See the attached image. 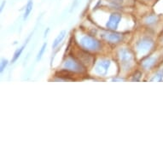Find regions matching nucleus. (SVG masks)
<instances>
[{
  "label": "nucleus",
  "mask_w": 163,
  "mask_h": 163,
  "mask_svg": "<svg viewBox=\"0 0 163 163\" xmlns=\"http://www.w3.org/2000/svg\"><path fill=\"white\" fill-rule=\"evenodd\" d=\"M80 45L83 49L86 50H93L96 51L101 48V44L96 39L91 37V36H85L81 39Z\"/></svg>",
  "instance_id": "nucleus-1"
},
{
  "label": "nucleus",
  "mask_w": 163,
  "mask_h": 163,
  "mask_svg": "<svg viewBox=\"0 0 163 163\" xmlns=\"http://www.w3.org/2000/svg\"><path fill=\"white\" fill-rule=\"evenodd\" d=\"M65 67L67 68V70L74 71V72H83L84 71V67L80 63V62L76 61L74 58L69 57L67 59L65 62Z\"/></svg>",
  "instance_id": "nucleus-2"
},
{
  "label": "nucleus",
  "mask_w": 163,
  "mask_h": 163,
  "mask_svg": "<svg viewBox=\"0 0 163 163\" xmlns=\"http://www.w3.org/2000/svg\"><path fill=\"white\" fill-rule=\"evenodd\" d=\"M120 19H121L120 14H119V13L112 14L110 16V17H109V21H108L107 25H106L107 28L109 29H111V30H115L117 28L119 23H120Z\"/></svg>",
  "instance_id": "nucleus-3"
},
{
  "label": "nucleus",
  "mask_w": 163,
  "mask_h": 163,
  "mask_svg": "<svg viewBox=\"0 0 163 163\" xmlns=\"http://www.w3.org/2000/svg\"><path fill=\"white\" fill-rule=\"evenodd\" d=\"M122 34L116 33H109L106 35V39L109 41L110 43H119L120 40H122Z\"/></svg>",
  "instance_id": "nucleus-4"
},
{
  "label": "nucleus",
  "mask_w": 163,
  "mask_h": 163,
  "mask_svg": "<svg viewBox=\"0 0 163 163\" xmlns=\"http://www.w3.org/2000/svg\"><path fill=\"white\" fill-rule=\"evenodd\" d=\"M152 45H153V43L150 40L147 39V40H143L142 42H140L138 44V50H142V51H147L149 50H150V48L152 47Z\"/></svg>",
  "instance_id": "nucleus-5"
},
{
  "label": "nucleus",
  "mask_w": 163,
  "mask_h": 163,
  "mask_svg": "<svg viewBox=\"0 0 163 163\" xmlns=\"http://www.w3.org/2000/svg\"><path fill=\"white\" fill-rule=\"evenodd\" d=\"M65 34H66V32L65 31H63V32H61V33H59V35L56 38V39L54 40V42H53V45H52V49H56L57 46H58V45L63 41V39H64V37H65Z\"/></svg>",
  "instance_id": "nucleus-6"
},
{
  "label": "nucleus",
  "mask_w": 163,
  "mask_h": 163,
  "mask_svg": "<svg viewBox=\"0 0 163 163\" xmlns=\"http://www.w3.org/2000/svg\"><path fill=\"white\" fill-rule=\"evenodd\" d=\"M32 10H33V1L32 0H29L28 1V4H27V6H26V10H25V13H24V20H26L28 16L30 15V13H31V11H32Z\"/></svg>",
  "instance_id": "nucleus-7"
},
{
  "label": "nucleus",
  "mask_w": 163,
  "mask_h": 163,
  "mask_svg": "<svg viewBox=\"0 0 163 163\" xmlns=\"http://www.w3.org/2000/svg\"><path fill=\"white\" fill-rule=\"evenodd\" d=\"M26 45H27V42H26V44H24L20 49L17 50V51H16V53H15V55H14V57H13V59H12V63H15L17 59L21 56V53H22V51H23L24 48L26 47Z\"/></svg>",
  "instance_id": "nucleus-8"
},
{
  "label": "nucleus",
  "mask_w": 163,
  "mask_h": 163,
  "mask_svg": "<svg viewBox=\"0 0 163 163\" xmlns=\"http://www.w3.org/2000/svg\"><path fill=\"white\" fill-rule=\"evenodd\" d=\"M46 44H44L43 45V46H42V48L40 49V50L39 51V53H38V56H37V61H39V60H40L41 59V57H42V56H43V54L45 53V48H46Z\"/></svg>",
  "instance_id": "nucleus-9"
},
{
  "label": "nucleus",
  "mask_w": 163,
  "mask_h": 163,
  "mask_svg": "<svg viewBox=\"0 0 163 163\" xmlns=\"http://www.w3.org/2000/svg\"><path fill=\"white\" fill-rule=\"evenodd\" d=\"M8 64V61L7 60H3L1 63V72H3L4 70V68L6 67V66Z\"/></svg>",
  "instance_id": "nucleus-10"
},
{
  "label": "nucleus",
  "mask_w": 163,
  "mask_h": 163,
  "mask_svg": "<svg viewBox=\"0 0 163 163\" xmlns=\"http://www.w3.org/2000/svg\"><path fill=\"white\" fill-rule=\"evenodd\" d=\"M112 2H114V3H122V0H112Z\"/></svg>",
  "instance_id": "nucleus-11"
}]
</instances>
